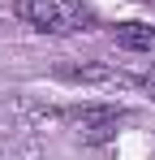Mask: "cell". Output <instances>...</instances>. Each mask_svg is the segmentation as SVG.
Wrapping results in <instances>:
<instances>
[{
    "label": "cell",
    "instance_id": "3",
    "mask_svg": "<svg viewBox=\"0 0 155 160\" xmlns=\"http://www.w3.org/2000/svg\"><path fill=\"white\" fill-rule=\"evenodd\" d=\"M56 78L73 82V87H103V82H112V65H103V61H65V65H56Z\"/></svg>",
    "mask_w": 155,
    "mask_h": 160
},
{
    "label": "cell",
    "instance_id": "1",
    "mask_svg": "<svg viewBox=\"0 0 155 160\" xmlns=\"http://www.w3.org/2000/svg\"><path fill=\"white\" fill-rule=\"evenodd\" d=\"M17 18L30 22L43 35H65L69 26V13H65V0H17Z\"/></svg>",
    "mask_w": 155,
    "mask_h": 160
},
{
    "label": "cell",
    "instance_id": "4",
    "mask_svg": "<svg viewBox=\"0 0 155 160\" xmlns=\"http://www.w3.org/2000/svg\"><path fill=\"white\" fill-rule=\"evenodd\" d=\"M116 43L129 48V52H147L155 43V26H147V22H121L116 26Z\"/></svg>",
    "mask_w": 155,
    "mask_h": 160
},
{
    "label": "cell",
    "instance_id": "5",
    "mask_svg": "<svg viewBox=\"0 0 155 160\" xmlns=\"http://www.w3.org/2000/svg\"><path fill=\"white\" fill-rule=\"evenodd\" d=\"M65 13H69V26H73V30H95V26H99L95 9L82 4V0H65Z\"/></svg>",
    "mask_w": 155,
    "mask_h": 160
},
{
    "label": "cell",
    "instance_id": "2",
    "mask_svg": "<svg viewBox=\"0 0 155 160\" xmlns=\"http://www.w3.org/2000/svg\"><path fill=\"white\" fill-rule=\"evenodd\" d=\"M69 117H73V126L86 134V138H108V134L125 121V108H116V104H91V108H73Z\"/></svg>",
    "mask_w": 155,
    "mask_h": 160
}]
</instances>
